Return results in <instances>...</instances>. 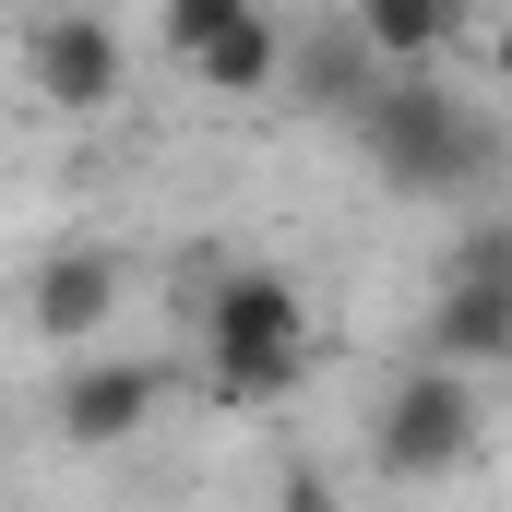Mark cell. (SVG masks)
<instances>
[{
    "mask_svg": "<svg viewBox=\"0 0 512 512\" xmlns=\"http://www.w3.org/2000/svg\"><path fill=\"white\" fill-rule=\"evenodd\" d=\"M155 24H167V48H179L215 96H262V84H286V24H274L262 0H167Z\"/></svg>",
    "mask_w": 512,
    "mask_h": 512,
    "instance_id": "cell-5",
    "label": "cell"
},
{
    "mask_svg": "<svg viewBox=\"0 0 512 512\" xmlns=\"http://www.w3.org/2000/svg\"><path fill=\"white\" fill-rule=\"evenodd\" d=\"M120 84H131V48H120V24L108 12H36L24 24V96L36 108H72V120H96V108H120Z\"/></svg>",
    "mask_w": 512,
    "mask_h": 512,
    "instance_id": "cell-4",
    "label": "cell"
},
{
    "mask_svg": "<svg viewBox=\"0 0 512 512\" xmlns=\"http://www.w3.org/2000/svg\"><path fill=\"white\" fill-rule=\"evenodd\" d=\"M477 12H501V0H453V24H477Z\"/></svg>",
    "mask_w": 512,
    "mask_h": 512,
    "instance_id": "cell-14",
    "label": "cell"
},
{
    "mask_svg": "<svg viewBox=\"0 0 512 512\" xmlns=\"http://www.w3.org/2000/svg\"><path fill=\"white\" fill-rule=\"evenodd\" d=\"M489 72H501V84H512V12H501V36H489Z\"/></svg>",
    "mask_w": 512,
    "mask_h": 512,
    "instance_id": "cell-13",
    "label": "cell"
},
{
    "mask_svg": "<svg viewBox=\"0 0 512 512\" xmlns=\"http://www.w3.org/2000/svg\"><path fill=\"white\" fill-rule=\"evenodd\" d=\"M286 512H334V489L322 477H286Z\"/></svg>",
    "mask_w": 512,
    "mask_h": 512,
    "instance_id": "cell-12",
    "label": "cell"
},
{
    "mask_svg": "<svg viewBox=\"0 0 512 512\" xmlns=\"http://www.w3.org/2000/svg\"><path fill=\"white\" fill-rule=\"evenodd\" d=\"M155 405H167V370L155 358H84L72 382L48 393V417H60L72 453H120L131 429H155Z\"/></svg>",
    "mask_w": 512,
    "mask_h": 512,
    "instance_id": "cell-6",
    "label": "cell"
},
{
    "mask_svg": "<svg viewBox=\"0 0 512 512\" xmlns=\"http://www.w3.org/2000/svg\"><path fill=\"white\" fill-rule=\"evenodd\" d=\"M24 12H48V0H24Z\"/></svg>",
    "mask_w": 512,
    "mask_h": 512,
    "instance_id": "cell-15",
    "label": "cell"
},
{
    "mask_svg": "<svg viewBox=\"0 0 512 512\" xmlns=\"http://www.w3.org/2000/svg\"><path fill=\"white\" fill-rule=\"evenodd\" d=\"M120 298H131V274H120V251H48L36 274H24V322L48 334V346H96L108 322H120Z\"/></svg>",
    "mask_w": 512,
    "mask_h": 512,
    "instance_id": "cell-7",
    "label": "cell"
},
{
    "mask_svg": "<svg viewBox=\"0 0 512 512\" xmlns=\"http://www.w3.org/2000/svg\"><path fill=\"white\" fill-rule=\"evenodd\" d=\"M465 453H477V382L441 370V358H417V370L370 405V465H382L393 489H417V477H453Z\"/></svg>",
    "mask_w": 512,
    "mask_h": 512,
    "instance_id": "cell-3",
    "label": "cell"
},
{
    "mask_svg": "<svg viewBox=\"0 0 512 512\" xmlns=\"http://www.w3.org/2000/svg\"><path fill=\"white\" fill-rule=\"evenodd\" d=\"M286 84H298V108H310V120L358 131V120H370V96H382L393 72H382V48H370L358 24H322V36H286Z\"/></svg>",
    "mask_w": 512,
    "mask_h": 512,
    "instance_id": "cell-9",
    "label": "cell"
},
{
    "mask_svg": "<svg viewBox=\"0 0 512 512\" xmlns=\"http://www.w3.org/2000/svg\"><path fill=\"white\" fill-rule=\"evenodd\" d=\"M358 155L382 167V191L405 203H477L489 179H501V120L477 108V96H453L441 72H393L382 96H370V120H358Z\"/></svg>",
    "mask_w": 512,
    "mask_h": 512,
    "instance_id": "cell-1",
    "label": "cell"
},
{
    "mask_svg": "<svg viewBox=\"0 0 512 512\" xmlns=\"http://www.w3.org/2000/svg\"><path fill=\"white\" fill-rule=\"evenodd\" d=\"M417 358H441V370H512V274H441L429 322H417Z\"/></svg>",
    "mask_w": 512,
    "mask_h": 512,
    "instance_id": "cell-8",
    "label": "cell"
},
{
    "mask_svg": "<svg viewBox=\"0 0 512 512\" xmlns=\"http://www.w3.org/2000/svg\"><path fill=\"white\" fill-rule=\"evenodd\" d=\"M310 382V298L274 262H227L203 286V393L215 405H286Z\"/></svg>",
    "mask_w": 512,
    "mask_h": 512,
    "instance_id": "cell-2",
    "label": "cell"
},
{
    "mask_svg": "<svg viewBox=\"0 0 512 512\" xmlns=\"http://www.w3.org/2000/svg\"><path fill=\"white\" fill-rule=\"evenodd\" d=\"M346 24L382 48V72H429V60H441V36H465V24H453V0H358Z\"/></svg>",
    "mask_w": 512,
    "mask_h": 512,
    "instance_id": "cell-10",
    "label": "cell"
},
{
    "mask_svg": "<svg viewBox=\"0 0 512 512\" xmlns=\"http://www.w3.org/2000/svg\"><path fill=\"white\" fill-rule=\"evenodd\" d=\"M441 274H512V215H477V227L441 251Z\"/></svg>",
    "mask_w": 512,
    "mask_h": 512,
    "instance_id": "cell-11",
    "label": "cell"
}]
</instances>
